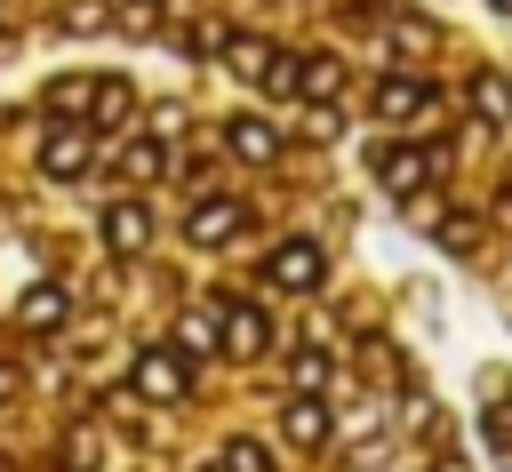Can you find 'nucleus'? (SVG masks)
<instances>
[{
    "mask_svg": "<svg viewBox=\"0 0 512 472\" xmlns=\"http://www.w3.org/2000/svg\"><path fill=\"white\" fill-rule=\"evenodd\" d=\"M232 144H240V152H256V160H264V152H272V128H256V120H240V128H232Z\"/></svg>",
    "mask_w": 512,
    "mask_h": 472,
    "instance_id": "8",
    "label": "nucleus"
},
{
    "mask_svg": "<svg viewBox=\"0 0 512 472\" xmlns=\"http://www.w3.org/2000/svg\"><path fill=\"white\" fill-rule=\"evenodd\" d=\"M272 280H280V288H312V280H320V248H312V240H288V248L272 256Z\"/></svg>",
    "mask_w": 512,
    "mask_h": 472,
    "instance_id": "1",
    "label": "nucleus"
},
{
    "mask_svg": "<svg viewBox=\"0 0 512 472\" xmlns=\"http://www.w3.org/2000/svg\"><path fill=\"white\" fill-rule=\"evenodd\" d=\"M232 224H240V208H200V224H192V232H200V240H224Z\"/></svg>",
    "mask_w": 512,
    "mask_h": 472,
    "instance_id": "7",
    "label": "nucleus"
},
{
    "mask_svg": "<svg viewBox=\"0 0 512 472\" xmlns=\"http://www.w3.org/2000/svg\"><path fill=\"white\" fill-rule=\"evenodd\" d=\"M144 392H176V360L152 352V360H144Z\"/></svg>",
    "mask_w": 512,
    "mask_h": 472,
    "instance_id": "9",
    "label": "nucleus"
},
{
    "mask_svg": "<svg viewBox=\"0 0 512 472\" xmlns=\"http://www.w3.org/2000/svg\"><path fill=\"white\" fill-rule=\"evenodd\" d=\"M472 96H480V112H496V120L512 112V88H504L496 72H480V80H472Z\"/></svg>",
    "mask_w": 512,
    "mask_h": 472,
    "instance_id": "3",
    "label": "nucleus"
},
{
    "mask_svg": "<svg viewBox=\"0 0 512 472\" xmlns=\"http://www.w3.org/2000/svg\"><path fill=\"white\" fill-rule=\"evenodd\" d=\"M416 176H424V160H416V152H392V160H384V184H392V192H408Z\"/></svg>",
    "mask_w": 512,
    "mask_h": 472,
    "instance_id": "5",
    "label": "nucleus"
},
{
    "mask_svg": "<svg viewBox=\"0 0 512 472\" xmlns=\"http://www.w3.org/2000/svg\"><path fill=\"white\" fill-rule=\"evenodd\" d=\"M488 448H496V456H512V400H496V408H488Z\"/></svg>",
    "mask_w": 512,
    "mask_h": 472,
    "instance_id": "6",
    "label": "nucleus"
},
{
    "mask_svg": "<svg viewBox=\"0 0 512 472\" xmlns=\"http://www.w3.org/2000/svg\"><path fill=\"white\" fill-rule=\"evenodd\" d=\"M416 104H424V88H416V80H392V88L376 96V112H392V120H400V112H416Z\"/></svg>",
    "mask_w": 512,
    "mask_h": 472,
    "instance_id": "2",
    "label": "nucleus"
},
{
    "mask_svg": "<svg viewBox=\"0 0 512 472\" xmlns=\"http://www.w3.org/2000/svg\"><path fill=\"white\" fill-rule=\"evenodd\" d=\"M232 472H272V464H264V456H256V448L240 440V448H232Z\"/></svg>",
    "mask_w": 512,
    "mask_h": 472,
    "instance_id": "10",
    "label": "nucleus"
},
{
    "mask_svg": "<svg viewBox=\"0 0 512 472\" xmlns=\"http://www.w3.org/2000/svg\"><path fill=\"white\" fill-rule=\"evenodd\" d=\"M288 432H296V440H328V416H320L312 400H296V408H288Z\"/></svg>",
    "mask_w": 512,
    "mask_h": 472,
    "instance_id": "4",
    "label": "nucleus"
}]
</instances>
